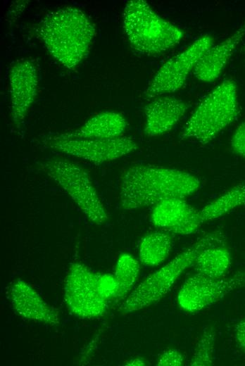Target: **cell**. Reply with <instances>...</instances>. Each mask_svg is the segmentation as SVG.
Masks as SVG:
<instances>
[{
	"label": "cell",
	"mask_w": 245,
	"mask_h": 366,
	"mask_svg": "<svg viewBox=\"0 0 245 366\" xmlns=\"http://www.w3.org/2000/svg\"><path fill=\"white\" fill-rule=\"evenodd\" d=\"M35 32L49 53L63 66L75 70L87 56L96 26L81 9L65 6L46 14Z\"/></svg>",
	"instance_id": "obj_2"
},
{
	"label": "cell",
	"mask_w": 245,
	"mask_h": 366,
	"mask_svg": "<svg viewBox=\"0 0 245 366\" xmlns=\"http://www.w3.org/2000/svg\"><path fill=\"white\" fill-rule=\"evenodd\" d=\"M244 36L245 21L232 35L213 45L203 54L194 69L195 77L205 82L215 80Z\"/></svg>",
	"instance_id": "obj_14"
},
{
	"label": "cell",
	"mask_w": 245,
	"mask_h": 366,
	"mask_svg": "<svg viewBox=\"0 0 245 366\" xmlns=\"http://www.w3.org/2000/svg\"><path fill=\"white\" fill-rule=\"evenodd\" d=\"M193 208L184 198L163 200L154 206L151 215V222L155 227L170 232L189 215Z\"/></svg>",
	"instance_id": "obj_16"
},
{
	"label": "cell",
	"mask_w": 245,
	"mask_h": 366,
	"mask_svg": "<svg viewBox=\"0 0 245 366\" xmlns=\"http://www.w3.org/2000/svg\"><path fill=\"white\" fill-rule=\"evenodd\" d=\"M188 107L187 103L172 96L155 97L144 107V134L154 137L168 132L183 117Z\"/></svg>",
	"instance_id": "obj_13"
},
{
	"label": "cell",
	"mask_w": 245,
	"mask_h": 366,
	"mask_svg": "<svg viewBox=\"0 0 245 366\" xmlns=\"http://www.w3.org/2000/svg\"><path fill=\"white\" fill-rule=\"evenodd\" d=\"M40 168L74 201L94 224L101 225L108 218L104 206L89 172L68 159L52 158L41 163Z\"/></svg>",
	"instance_id": "obj_6"
},
{
	"label": "cell",
	"mask_w": 245,
	"mask_h": 366,
	"mask_svg": "<svg viewBox=\"0 0 245 366\" xmlns=\"http://www.w3.org/2000/svg\"><path fill=\"white\" fill-rule=\"evenodd\" d=\"M243 286H245V272L226 278H211L196 272L180 287L177 303L186 312L198 313Z\"/></svg>",
	"instance_id": "obj_10"
},
{
	"label": "cell",
	"mask_w": 245,
	"mask_h": 366,
	"mask_svg": "<svg viewBox=\"0 0 245 366\" xmlns=\"http://www.w3.org/2000/svg\"><path fill=\"white\" fill-rule=\"evenodd\" d=\"M215 329L210 325L206 327L195 346L190 361L191 366H210L213 365V353L215 343Z\"/></svg>",
	"instance_id": "obj_21"
},
{
	"label": "cell",
	"mask_w": 245,
	"mask_h": 366,
	"mask_svg": "<svg viewBox=\"0 0 245 366\" xmlns=\"http://www.w3.org/2000/svg\"><path fill=\"white\" fill-rule=\"evenodd\" d=\"M244 52H245V46H244Z\"/></svg>",
	"instance_id": "obj_29"
},
{
	"label": "cell",
	"mask_w": 245,
	"mask_h": 366,
	"mask_svg": "<svg viewBox=\"0 0 245 366\" xmlns=\"http://www.w3.org/2000/svg\"><path fill=\"white\" fill-rule=\"evenodd\" d=\"M225 243V236L220 231L203 235L163 267L146 277L126 297L119 310L130 313L158 302L169 292L183 272L194 265L202 251Z\"/></svg>",
	"instance_id": "obj_3"
},
{
	"label": "cell",
	"mask_w": 245,
	"mask_h": 366,
	"mask_svg": "<svg viewBox=\"0 0 245 366\" xmlns=\"http://www.w3.org/2000/svg\"><path fill=\"white\" fill-rule=\"evenodd\" d=\"M213 45V39L203 35L170 58L157 71L145 89L144 96L155 98L180 89L201 57Z\"/></svg>",
	"instance_id": "obj_9"
},
{
	"label": "cell",
	"mask_w": 245,
	"mask_h": 366,
	"mask_svg": "<svg viewBox=\"0 0 245 366\" xmlns=\"http://www.w3.org/2000/svg\"><path fill=\"white\" fill-rule=\"evenodd\" d=\"M145 364H146L145 360L141 358H135L130 359L125 363L126 365H136V366L145 365Z\"/></svg>",
	"instance_id": "obj_28"
},
{
	"label": "cell",
	"mask_w": 245,
	"mask_h": 366,
	"mask_svg": "<svg viewBox=\"0 0 245 366\" xmlns=\"http://www.w3.org/2000/svg\"><path fill=\"white\" fill-rule=\"evenodd\" d=\"M202 223L200 211L193 208L189 215L170 232L182 235L190 234L194 232Z\"/></svg>",
	"instance_id": "obj_22"
},
{
	"label": "cell",
	"mask_w": 245,
	"mask_h": 366,
	"mask_svg": "<svg viewBox=\"0 0 245 366\" xmlns=\"http://www.w3.org/2000/svg\"><path fill=\"white\" fill-rule=\"evenodd\" d=\"M139 270V263L133 256L128 253L119 256L114 274L118 286L115 298H126L137 279Z\"/></svg>",
	"instance_id": "obj_20"
},
{
	"label": "cell",
	"mask_w": 245,
	"mask_h": 366,
	"mask_svg": "<svg viewBox=\"0 0 245 366\" xmlns=\"http://www.w3.org/2000/svg\"><path fill=\"white\" fill-rule=\"evenodd\" d=\"M245 206V184L234 186L200 211L203 222L219 218L236 208Z\"/></svg>",
	"instance_id": "obj_19"
},
{
	"label": "cell",
	"mask_w": 245,
	"mask_h": 366,
	"mask_svg": "<svg viewBox=\"0 0 245 366\" xmlns=\"http://www.w3.org/2000/svg\"><path fill=\"white\" fill-rule=\"evenodd\" d=\"M127 126V120L121 113L106 111L94 115L75 130L56 134L65 138L112 139L121 137Z\"/></svg>",
	"instance_id": "obj_15"
},
{
	"label": "cell",
	"mask_w": 245,
	"mask_h": 366,
	"mask_svg": "<svg viewBox=\"0 0 245 366\" xmlns=\"http://www.w3.org/2000/svg\"><path fill=\"white\" fill-rule=\"evenodd\" d=\"M184 363V356L177 348H169L163 352L159 356L157 365L158 366H181Z\"/></svg>",
	"instance_id": "obj_24"
},
{
	"label": "cell",
	"mask_w": 245,
	"mask_h": 366,
	"mask_svg": "<svg viewBox=\"0 0 245 366\" xmlns=\"http://www.w3.org/2000/svg\"><path fill=\"white\" fill-rule=\"evenodd\" d=\"M28 1H15L8 11V18L9 20H15V19L22 13V11L25 8L27 5Z\"/></svg>",
	"instance_id": "obj_27"
},
{
	"label": "cell",
	"mask_w": 245,
	"mask_h": 366,
	"mask_svg": "<svg viewBox=\"0 0 245 366\" xmlns=\"http://www.w3.org/2000/svg\"><path fill=\"white\" fill-rule=\"evenodd\" d=\"M172 240L168 232L156 231L146 234L141 239L139 257L146 266H157L169 255Z\"/></svg>",
	"instance_id": "obj_17"
},
{
	"label": "cell",
	"mask_w": 245,
	"mask_h": 366,
	"mask_svg": "<svg viewBox=\"0 0 245 366\" xmlns=\"http://www.w3.org/2000/svg\"><path fill=\"white\" fill-rule=\"evenodd\" d=\"M195 271L211 278H220L229 270L231 254L225 244L206 248L194 263Z\"/></svg>",
	"instance_id": "obj_18"
},
{
	"label": "cell",
	"mask_w": 245,
	"mask_h": 366,
	"mask_svg": "<svg viewBox=\"0 0 245 366\" xmlns=\"http://www.w3.org/2000/svg\"><path fill=\"white\" fill-rule=\"evenodd\" d=\"M231 146L237 154L245 158V122L241 123L234 131Z\"/></svg>",
	"instance_id": "obj_25"
},
{
	"label": "cell",
	"mask_w": 245,
	"mask_h": 366,
	"mask_svg": "<svg viewBox=\"0 0 245 366\" xmlns=\"http://www.w3.org/2000/svg\"><path fill=\"white\" fill-rule=\"evenodd\" d=\"M122 27L132 46L146 55L163 53L178 44L182 30L158 15L144 0L127 2Z\"/></svg>",
	"instance_id": "obj_4"
},
{
	"label": "cell",
	"mask_w": 245,
	"mask_h": 366,
	"mask_svg": "<svg viewBox=\"0 0 245 366\" xmlns=\"http://www.w3.org/2000/svg\"><path fill=\"white\" fill-rule=\"evenodd\" d=\"M237 114V86L233 81L225 80L202 99L186 122L181 137L206 144L230 125Z\"/></svg>",
	"instance_id": "obj_5"
},
{
	"label": "cell",
	"mask_w": 245,
	"mask_h": 366,
	"mask_svg": "<svg viewBox=\"0 0 245 366\" xmlns=\"http://www.w3.org/2000/svg\"><path fill=\"white\" fill-rule=\"evenodd\" d=\"M64 300L71 313L85 319L102 316L108 305V301L100 293L96 272L81 263H72L68 269Z\"/></svg>",
	"instance_id": "obj_8"
},
{
	"label": "cell",
	"mask_w": 245,
	"mask_h": 366,
	"mask_svg": "<svg viewBox=\"0 0 245 366\" xmlns=\"http://www.w3.org/2000/svg\"><path fill=\"white\" fill-rule=\"evenodd\" d=\"M8 297L14 310L23 318L49 325L60 323L58 313L21 279L9 285Z\"/></svg>",
	"instance_id": "obj_12"
},
{
	"label": "cell",
	"mask_w": 245,
	"mask_h": 366,
	"mask_svg": "<svg viewBox=\"0 0 245 366\" xmlns=\"http://www.w3.org/2000/svg\"><path fill=\"white\" fill-rule=\"evenodd\" d=\"M8 80L11 118L13 127L19 130L37 94L39 75L35 63L27 58L14 62L9 70Z\"/></svg>",
	"instance_id": "obj_11"
},
{
	"label": "cell",
	"mask_w": 245,
	"mask_h": 366,
	"mask_svg": "<svg viewBox=\"0 0 245 366\" xmlns=\"http://www.w3.org/2000/svg\"><path fill=\"white\" fill-rule=\"evenodd\" d=\"M234 336L238 345L245 351V317L236 324Z\"/></svg>",
	"instance_id": "obj_26"
},
{
	"label": "cell",
	"mask_w": 245,
	"mask_h": 366,
	"mask_svg": "<svg viewBox=\"0 0 245 366\" xmlns=\"http://www.w3.org/2000/svg\"><path fill=\"white\" fill-rule=\"evenodd\" d=\"M41 144L44 148L94 164L116 160L137 149L134 139L122 136L112 139H76L52 134L43 139Z\"/></svg>",
	"instance_id": "obj_7"
},
{
	"label": "cell",
	"mask_w": 245,
	"mask_h": 366,
	"mask_svg": "<svg viewBox=\"0 0 245 366\" xmlns=\"http://www.w3.org/2000/svg\"><path fill=\"white\" fill-rule=\"evenodd\" d=\"M96 277L101 294L108 301L115 298L118 289L115 276L96 272Z\"/></svg>",
	"instance_id": "obj_23"
},
{
	"label": "cell",
	"mask_w": 245,
	"mask_h": 366,
	"mask_svg": "<svg viewBox=\"0 0 245 366\" xmlns=\"http://www.w3.org/2000/svg\"><path fill=\"white\" fill-rule=\"evenodd\" d=\"M194 175L177 169L149 164L127 168L122 175L120 203L125 210L155 206L170 198L192 195L200 187Z\"/></svg>",
	"instance_id": "obj_1"
}]
</instances>
